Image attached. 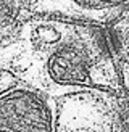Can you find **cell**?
Listing matches in <instances>:
<instances>
[{
    "label": "cell",
    "instance_id": "cell-3",
    "mask_svg": "<svg viewBox=\"0 0 129 132\" xmlns=\"http://www.w3.org/2000/svg\"><path fill=\"white\" fill-rule=\"evenodd\" d=\"M32 15H60L108 26L129 13V0H32Z\"/></svg>",
    "mask_w": 129,
    "mask_h": 132
},
{
    "label": "cell",
    "instance_id": "cell-2",
    "mask_svg": "<svg viewBox=\"0 0 129 132\" xmlns=\"http://www.w3.org/2000/svg\"><path fill=\"white\" fill-rule=\"evenodd\" d=\"M0 132H129V97L57 94L0 61Z\"/></svg>",
    "mask_w": 129,
    "mask_h": 132
},
{
    "label": "cell",
    "instance_id": "cell-1",
    "mask_svg": "<svg viewBox=\"0 0 129 132\" xmlns=\"http://www.w3.org/2000/svg\"><path fill=\"white\" fill-rule=\"evenodd\" d=\"M0 61L57 94L129 97L123 60L108 26L60 15H31L0 44Z\"/></svg>",
    "mask_w": 129,
    "mask_h": 132
},
{
    "label": "cell",
    "instance_id": "cell-4",
    "mask_svg": "<svg viewBox=\"0 0 129 132\" xmlns=\"http://www.w3.org/2000/svg\"><path fill=\"white\" fill-rule=\"evenodd\" d=\"M32 0H0V44L32 15Z\"/></svg>",
    "mask_w": 129,
    "mask_h": 132
},
{
    "label": "cell",
    "instance_id": "cell-5",
    "mask_svg": "<svg viewBox=\"0 0 129 132\" xmlns=\"http://www.w3.org/2000/svg\"><path fill=\"white\" fill-rule=\"evenodd\" d=\"M124 81H126V89H127V94H129V66L124 71Z\"/></svg>",
    "mask_w": 129,
    "mask_h": 132
}]
</instances>
